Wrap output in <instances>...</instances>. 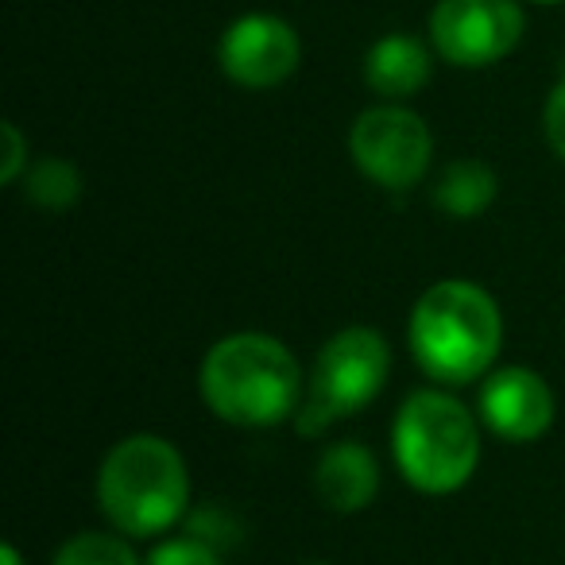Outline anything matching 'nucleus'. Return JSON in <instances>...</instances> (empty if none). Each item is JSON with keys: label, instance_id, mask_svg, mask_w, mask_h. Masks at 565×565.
<instances>
[{"label": "nucleus", "instance_id": "1", "mask_svg": "<svg viewBox=\"0 0 565 565\" xmlns=\"http://www.w3.org/2000/svg\"><path fill=\"white\" fill-rule=\"evenodd\" d=\"M307 380L295 353L267 333L221 338L202 361V399L221 423L264 430L299 415Z\"/></svg>", "mask_w": 565, "mask_h": 565}, {"label": "nucleus", "instance_id": "2", "mask_svg": "<svg viewBox=\"0 0 565 565\" xmlns=\"http://www.w3.org/2000/svg\"><path fill=\"white\" fill-rule=\"evenodd\" d=\"M503 345V318L492 295L472 279L426 287L411 310V353L438 384H472L492 372Z\"/></svg>", "mask_w": 565, "mask_h": 565}, {"label": "nucleus", "instance_id": "3", "mask_svg": "<svg viewBox=\"0 0 565 565\" xmlns=\"http://www.w3.org/2000/svg\"><path fill=\"white\" fill-rule=\"evenodd\" d=\"M97 503L128 539H151L186 519L190 472L182 454L159 434H132L105 454Z\"/></svg>", "mask_w": 565, "mask_h": 565}, {"label": "nucleus", "instance_id": "4", "mask_svg": "<svg viewBox=\"0 0 565 565\" xmlns=\"http://www.w3.org/2000/svg\"><path fill=\"white\" fill-rule=\"evenodd\" d=\"M392 454L411 488L426 495H449L477 472L480 426L461 399L423 387L407 395L395 415Z\"/></svg>", "mask_w": 565, "mask_h": 565}, {"label": "nucleus", "instance_id": "5", "mask_svg": "<svg viewBox=\"0 0 565 565\" xmlns=\"http://www.w3.org/2000/svg\"><path fill=\"white\" fill-rule=\"evenodd\" d=\"M387 372H392V349H387L384 333L369 330V326H349V330L333 333L318 353L302 407L295 415L299 434L318 438L333 423L369 407L384 392Z\"/></svg>", "mask_w": 565, "mask_h": 565}, {"label": "nucleus", "instance_id": "6", "mask_svg": "<svg viewBox=\"0 0 565 565\" xmlns=\"http://www.w3.org/2000/svg\"><path fill=\"white\" fill-rule=\"evenodd\" d=\"M349 151L364 179L384 190H411L423 182L434 156L430 128L418 113L403 105H376L356 117L349 132Z\"/></svg>", "mask_w": 565, "mask_h": 565}, {"label": "nucleus", "instance_id": "7", "mask_svg": "<svg viewBox=\"0 0 565 565\" xmlns=\"http://www.w3.org/2000/svg\"><path fill=\"white\" fill-rule=\"evenodd\" d=\"M519 0H438L430 12V40L454 66H492L523 40Z\"/></svg>", "mask_w": 565, "mask_h": 565}, {"label": "nucleus", "instance_id": "8", "mask_svg": "<svg viewBox=\"0 0 565 565\" xmlns=\"http://www.w3.org/2000/svg\"><path fill=\"white\" fill-rule=\"evenodd\" d=\"M299 35L287 20L264 17L252 12L241 17L225 35H221V71L228 74V82L244 89H271L279 82H287L299 66Z\"/></svg>", "mask_w": 565, "mask_h": 565}, {"label": "nucleus", "instance_id": "9", "mask_svg": "<svg viewBox=\"0 0 565 565\" xmlns=\"http://www.w3.org/2000/svg\"><path fill=\"white\" fill-rule=\"evenodd\" d=\"M557 403L534 369H495L480 384V418L503 441H539L554 426Z\"/></svg>", "mask_w": 565, "mask_h": 565}, {"label": "nucleus", "instance_id": "10", "mask_svg": "<svg viewBox=\"0 0 565 565\" xmlns=\"http://www.w3.org/2000/svg\"><path fill=\"white\" fill-rule=\"evenodd\" d=\"M315 492L326 508L341 511V515L369 508L380 492V465L372 449L361 441H338V446L322 449L315 465Z\"/></svg>", "mask_w": 565, "mask_h": 565}, {"label": "nucleus", "instance_id": "11", "mask_svg": "<svg viewBox=\"0 0 565 565\" xmlns=\"http://www.w3.org/2000/svg\"><path fill=\"white\" fill-rule=\"evenodd\" d=\"M364 82L387 102L415 97L430 82V51L415 35H384L364 58Z\"/></svg>", "mask_w": 565, "mask_h": 565}, {"label": "nucleus", "instance_id": "12", "mask_svg": "<svg viewBox=\"0 0 565 565\" xmlns=\"http://www.w3.org/2000/svg\"><path fill=\"white\" fill-rule=\"evenodd\" d=\"M500 179L488 163L480 159H457L434 182V205L449 217H480L488 205L495 202Z\"/></svg>", "mask_w": 565, "mask_h": 565}, {"label": "nucleus", "instance_id": "13", "mask_svg": "<svg viewBox=\"0 0 565 565\" xmlns=\"http://www.w3.org/2000/svg\"><path fill=\"white\" fill-rule=\"evenodd\" d=\"M24 194L32 205L47 213H63L74 210L82 198V171L71 159H40L24 171Z\"/></svg>", "mask_w": 565, "mask_h": 565}, {"label": "nucleus", "instance_id": "14", "mask_svg": "<svg viewBox=\"0 0 565 565\" xmlns=\"http://www.w3.org/2000/svg\"><path fill=\"white\" fill-rule=\"evenodd\" d=\"M51 565H143L136 550L125 542V534H105V531H82L58 546Z\"/></svg>", "mask_w": 565, "mask_h": 565}, {"label": "nucleus", "instance_id": "15", "mask_svg": "<svg viewBox=\"0 0 565 565\" xmlns=\"http://www.w3.org/2000/svg\"><path fill=\"white\" fill-rule=\"evenodd\" d=\"M143 565H221L217 546L194 539V534H182V539H167L143 557Z\"/></svg>", "mask_w": 565, "mask_h": 565}, {"label": "nucleus", "instance_id": "16", "mask_svg": "<svg viewBox=\"0 0 565 565\" xmlns=\"http://www.w3.org/2000/svg\"><path fill=\"white\" fill-rule=\"evenodd\" d=\"M0 140H4V159H0V182L4 186H12V182L24 179V171L32 163H28V140L24 132H20L17 125H0Z\"/></svg>", "mask_w": 565, "mask_h": 565}, {"label": "nucleus", "instance_id": "17", "mask_svg": "<svg viewBox=\"0 0 565 565\" xmlns=\"http://www.w3.org/2000/svg\"><path fill=\"white\" fill-rule=\"evenodd\" d=\"M542 125H546V140H550V148H554V156L565 163V74H562V82L550 89Z\"/></svg>", "mask_w": 565, "mask_h": 565}, {"label": "nucleus", "instance_id": "18", "mask_svg": "<svg viewBox=\"0 0 565 565\" xmlns=\"http://www.w3.org/2000/svg\"><path fill=\"white\" fill-rule=\"evenodd\" d=\"M0 565H24V557H20V550L12 546V542H4V546H0Z\"/></svg>", "mask_w": 565, "mask_h": 565}, {"label": "nucleus", "instance_id": "19", "mask_svg": "<svg viewBox=\"0 0 565 565\" xmlns=\"http://www.w3.org/2000/svg\"><path fill=\"white\" fill-rule=\"evenodd\" d=\"M531 4H562V0H531Z\"/></svg>", "mask_w": 565, "mask_h": 565}, {"label": "nucleus", "instance_id": "20", "mask_svg": "<svg viewBox=\"0 0 565 565\" xmlns=\"http://www.w3.org/2000/svg\"><path fill=\"white\" fill-rule=\"evenodd\" d=\"M310 565H330V562H310Z\"/></svg>", "mask_w": 565, "mask_h": 565}]
</instances>
